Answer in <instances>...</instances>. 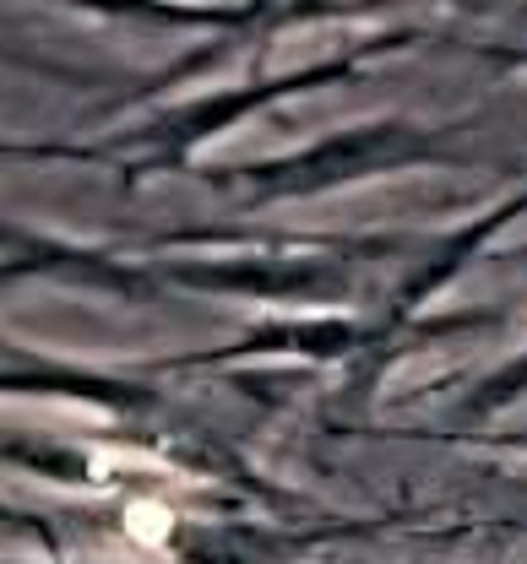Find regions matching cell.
I'll list each match as a JSON object with an SVG mask.
<instances>
[]
</instances>
